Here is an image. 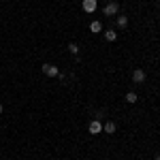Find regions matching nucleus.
Instances as JSON below:
<instances>
[{"label": "nucleus", "mask_w": 160, "mask_h": 160, "mask_svg": "<svg viewBox=\"0 0 160 160\" xmlns=\"http://www.w3.org/2000/svg\"><path fill=\"white\" fill-rule=\"evenodd\" d=\"M43 73L47 75V77H58L60 75V68L56 64H43Z\"/></svg>", "instance_id": "f257e3e1"}, {"label": "nucleus", "mask_w": 160, "mask_h": 160, "mask_svg": "<svg viewBox=\"0 0 160 160\" xmlns=\"http://www.w3.org/2000/svg\"><path fill=\"white\" fill-rule=\"evenodd\" d=\"M88 130H90V135H100V132H102V124H100L98 120H92L90 126H88Z\"/></svg>", "instance_id": "f03ea898"}, {"label": "nucleus", "mask_w": 160, "mask_h": 160, "mask_svg": "<svg viewBox=\"0 0 160 160\" xmlns=\"http://www.w3.org/2000/svg\"><path fill=\"white\" fill-rule=\"evenodd\" d=\"M118 11H120V4H118V2H109V4L105 7V11H102V13H105L107 17H113Z\"/></svg>", "instance_id": "7ed1b4c3"}, {"label": "nucleus", "mask_w": 160, "mask_h": 160, "mask_svg": "<svg viewBox=\"0 0 160 160\" xmlns=\"http://www.w3.org/2000/svg\"><path fill=\"white\" fill-rule=\"evenodd\" d=\"M96 7H98L96 0H83V11H86V13H94V11H96Z\"/></svg>", "instance_id": "20e7f679"}, {"label": "nucleus", "mask_w": 160, "mask_h": 160, "mask_svg": "<svg viewBox=\"0 0 160 160\" xmlns=\"http://www.w3.org/2000/svg\"><path fill=\"white\" fill-rule=\"evenodd\" d=\"M132 81H135V83H143V81H145V71H143V68H137L135 73H132Z\"/></svg>", "instance_id": "39448f33"}, {"label": "nucleus", "mask_w": 160, "mask_h": 160, "mask_svg": "<svg viewBox=\"0 0 160 160\" xmlns=\"http://www.w3.org/2000/svg\"><path fill=\"white\" fill-rule=\"evenodd\" d=\"M90 32H92V34L102 32V24H100V22H92V24H90Z\"/></svg>", "instance_id": "423d86ee"}, {"label": "nucleus", "mask_w": 160, "mask_h": 160, "mask_svg": "<svg viewBox=\"0 0 160 160\" xmlns=\"http://www.w3.org/2000/svg\"><path fill=\"white\" fill-rule=\"evenodd\" d=\"M115 128H118V126H115V122H107L105 126H102V130H105L107 135H113V132H115Z\"/></svg>", "instance_id": "0eeeda50"}, {"label": "nucleus", "mask_w": 160, "mask_h": 160, "mask_svg": "<svg viewBox=\"0 0 160 160\" xmlns=\"http://www.w3.org/2000/svg\"><path fill=\"white\" fill-rule=\"evenodd\" d=\"M105 38H107V41H115V38H118V32H115V30H105Z\"/></svg>", "instance_id": "6e6552de"}, {"label": "nucleus", "mask_w": 160, "mask_h": 160, "mask_svg": "<svg viewBox=\"0 0 160 160\" xmlns=\"http://www.w3.org/2000/svg\"><path fill=\"white\" fill-rule=\"evenodd\" d=\"M118 26H120V28H126V26H128V17H126V15H120V17H118Z\"/></svg>", "instance_id": "1a4fd4ad"}, {"label": "nucleus", "mask_w": 160, "mask_h": 160, "mask_svg": "<svg viewBox=\"0 0 160 160\" xmlns=\"http://www.w3.org/2000/svg\"><path fill=\"white\" fill-rule=\"evenodd\" d=\"M126 102H130V105H135V102H137V94H135V92H128V94H126Z\"/></svg>", "instance_id": "9d476101"}, {"label": "nucleus", "mask_w": 160, "mask_h": 160, "mask_svg": "<svg viewBox=\"0 0 160 160\" xmlns=\"http://www.w3.org/2000/svg\"><path fill=\"white\" fill-rule=\"evenodd\" d=\"M68 51L77 56V53H79V45H77V43H71V45H68Z\"/></svg>", "instance_id": "9b49d317"}, {"label": "nucleus", "mask_w": 160, "mask_h": 160, "mask_svg": "<svg viewBox=\"0 0 160 160\" xmlns=\"http://www.w3.org/2000/svg\"><path fill=\"white\" fill-rule=\"evenodd\" d=\"M156 160H160V154H158V156H156Z\"/></svg>", "instance_id": "f8f14e48"}, {"label": "nucleus", "mask_w": 160, "mask_h": 160, "mask_svg": "<svg viewBox=\"0 0 160 160\" xmlns=\"http://www.w3.org/2000/svg\"><path fill=\"white\" fill-rule=\"evenodd\" d=\"M0 113H2V105H0Z\"/></svg>", "instance_id": "ddd939ff"}]
</instances>
